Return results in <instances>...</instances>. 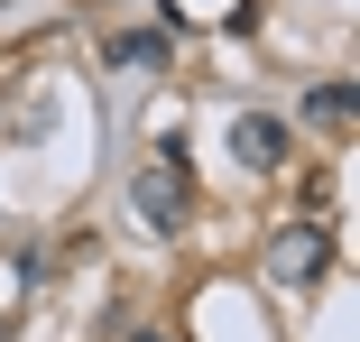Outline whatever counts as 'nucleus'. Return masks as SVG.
<instances>
[{"mask_svg": "<svg viewBox=\"0 0 360 342\" xmlns=\"http://www.w3.org/2000/svg\"><path fill=\"white\" fill-rule=\"evenodd\" d=\"M176 176H185V167L158 158V176L129 185V203H139V222H148V232H185V185H176Z\"/></svg>", "mask_w": 360, "mask_h": 342, "instance_id": "obj_1", "label": "nucleus"}, {"mask_svg": "<svg viewBox=\"0 0 360 342\" xmlns=\"http://www.w3.org/2000/svg\"><path fill=\"white\" fill-rule=\"evenodd\" d=\"M286 148H296V129H286L277 111H240L231 120V158L240 167H286Z\"/></svg>", "mask_w": 360, "mask_h": 342, "instance_id": "obj_2", "label": "nucleus"}, {"mask_svg": "<svg viewBox=\"0 0 360 342\" xmlns=\"http://www.w3.org/2000/svg\"><path fill=\"white\" fill-rule=\"evenodd\" d=\"M323 250H333V241H323L314 222H305V232H277V250H268V268H277L286 287H305V278H323Z\"/></svg>", "mask_w": 360, "mask_h": 342, "instance_id": "obj_3", "label": "nucleus"}, {"mask_svg": "<svg viewBox=\"0 0 360 342\" xmlns=\"http://www.w3.org/2000/svg\"><path fill=\"white\" fill-rule=\"evenodd\" d=\"M158 56H167V28H148V37H139V28L111 37V65H158Z\"/></svg>", "mask_w": 360, "mask_h": 342, "instance_id": "obj_4", "label": "nucleus"}, {"mask_svg": "<svg viewBox=\"0 0 360 342\" xmlns=\"http://www.w3.org/2000/svg\"><path fill=\"white\" fill-rule=\"evenodd\" d=\"M351 102H360V93H351V84H323V93H314V102H305V111H314V120H323V129H351Z\"/></svg>", "mask_w": 360, "mask_h": 342, "instance_id": "obj_5", "label": "nucleus"}, {"mask_svg": "<svg viewBox=\"0 0 360 342\" xmlns=\"http://www.w3.org/2000/svg\"><path fill=\"white\" fill-rule=\"evenodd\" d=\"M10 333H19V324H10V315H0V342H10Z\"/></svg>", "mask_w": 360, "mask_h": 342, "instance_id": "obj_6", "label": "nucleus"}, {"mask_svg": "<svg viewBox=\"0 0 360 342\" xmlns=\"http://www.w3.org/2000/svg\"><path fill=\"white\" fill-rule=\"evenodd\" d=\"M129 342H167V333H129Z\"/></svg>", "mask_w": 360, "mask_h": 342, "instance_id": "obj_7", "label": "nucleus"}]
</instances>
